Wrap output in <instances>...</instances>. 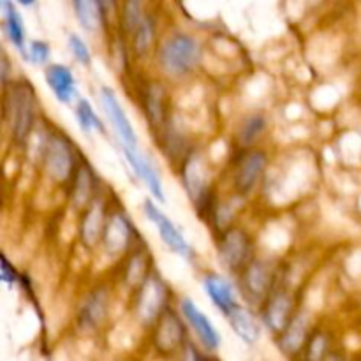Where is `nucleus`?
Returning <instances> with one entry per match:
<instances>
[{
  "label": "nucleus",
  "instance_id": "nucleus-2",
  "mask_svg": "<svg viewBox=\"0 0 361 361\" xmlns=\"http://www.w3.org/2000/svg\"><path fill=\"white\" fill-rule=\"evenodd\" d=\"M76 147L63 133H51L42 145V164L49 178L59 185H71L80 166Z\"/></svg>",
  "mask_w": 361,
  "mask_h": 361
},
{
  "label": "nucleus",
  "instance_id": "nucleus-33",
  "mask_svg": "<svg viewBox=\"0 0 361 361\" xmlns=\"http://www.w3.org/2000/svg\"><path fill=\"white\" fill-rule=\"evenodd\" d=\"M67 44H69L71 53H73L74 59L81 63V66H92V53L88 48L87 42L80 37L78 34H69L67 37Z\"/></svg>",
  "mask_w": 361,
  "mask_h": 361
},
{
  "label": "nucleus",
  "instance_id": "nucleus-21",
  "mask_svg": "<svg viewBox=\"0 0 361 361\" xmlns=\"http://www.w3.org/2000/svg\"><path fill=\"white\" fill-rule=\"evenodd\" d=\"M203 289L207 293V296L210 298V302L221 310L224 316H228L235 307H238L236 302L235 288H233L231 282L226 277L219 274H208L203 279Z\"/></svg>",
  "mask_w": 361,
  "mask_h": 361
},
{
  "label": "nucleus",
  "instance_id": "nucleus-5",
  "mask_svg": "<svg viewBox=\"0 0 361 361\" xmlns=\"http://www.w3.org/2000/svg\"><path fill=\"white\" fill-rule=\"evenodd\" d=\"M240 293L243 300L250 305H264L274 293L275 271L268 263L259 259H252L238 274Z\"/></svg>",
  "mask_w": 361,
  "mask_h": 361
},
{
  "label": "nucleus",
  "instance_id": "nucleus-30",
  "mask_svg": "<svg viewBox=\"0 0 361 361\" xmlns=\"http://www.w3.org/2000/svg\"><path fill=\"white\" fill-rule=\"evenodd\" d=\"M143 4L141 0H123L122 27L127 34H133L140 21L143 20Z\"/></svg>",
  "mask_w": 361,
  "mask_h": 361
},
{
  "label": "nucleus",
  "instance_id": "nucleus-34",
  "mask_svg": "<svg viewBox=\"0 0 361 361\" xmlns=\"http://www.w3.org/2000/svg\"><path fill=\"white\" fill-rule=\"evenodd\" d=\"M2 274H0V279H2V282H6V284L13 286L14 282L18 281V271L16 268L13 267V264L9 263V259H7L6 256H2Z\"/></svg>",
  "mask_w": 361,
  "mask_h": 361
},
{
  "label": "nucleus",
  "instance_id": "nucleus-31",
  "mask_svg": "<svg viewBox=\"0 0 361 361\" xmlns=\"http://www.w3.org/2000/svg\"><path fill=\"white\" fill-rule=\"evenodd\" d=\"M49 55H51V49H49V44L46 41H32L28 44L27 53H25L23 59L27 62L34 63V66H44L48 63Z\"/></svg>",
  "mask_w": 361,
  "mask_h": 361
},
{
  "label": "nucleus",
  "instance_id": "nucleus-19",
  "mask_svg": "<svg viewBox=\"0 0 361 361\" xmlns=\"http://www.w3.org/2000/svg\"><path fill=\"white\" fill-rule=\"evenodd\" d=\"M310 338V319L307 312H296L291 323L279 334V349L286 356H296L302 349H305Z\"/></svg>",
  "mask_w": 361,
  "mask_h": 361
},
{
  "label": "nucleus",
  "instance_id": "nucleus-29",
  "mask_svg": "<svg viewBox=\"0 0 361 361\" xmlns=\"http://www.w3.org/2000/svg\"><path fill=\"white\" fill-rule=\"evenodd\" d=\"M74 113H76V120L81 133H85L87 136L92 134V130H101V133H104V123H102V120L97 116L94 106L90 104L88 99H80Z\"/></svg>",
  "mask_w": 361,
  "mask_h": 361
},
{
  "label": "nucleus",
  "instance_id": "nucleus-35",
  "mask_svg": "<svg viewBox=\"0 0 361 361\" xmlns=\"http://www.w3.org/2000/svg\"><path fill=\"white\" fill-rule=\"evenodd\" d=\"M16 2L20 4V6H23V7H30V6H34L37 0H16Z\"/></svg>",
  "mask_w": 361,
  "mask_h": 361
},
{
  "label": "nucleus",
  "instance_id": "nucleus-7",
  "mask_svg": "<svg viewBox=\"0 0 361 361\" xmlns=\"http://www.w3.org/2000/svg\"><path fill=\"white\" fill-rule=\"evenodd\" d=\"M252 256V240L240 228H228L219 238V259L226 270L240 274Z\"/></svg>",
  "mask_w": 361,
  "mask_h": 361
},
{
  "label": "nucleus",
  "instance_id": "nucleus-4",
  "mask_svg": "<svg viewBox=\"0 0 361 361\" xmlns=\"http://www.w3.org/2000/svg\"><path fill=\"white\" fill-rule=\"evenodd\" d=\"M169 298H171V289L168 288L164 279L152 270L147 281L136 289V314L145 326H154L155 321L162 316L169 307Z\"/></svg>",
  "mask_w": 361,
  "mask_h": 361
},
{
  "label": "nucleus",
  "instance_id": "nucleus-3",
  "mask_svg": "<svg viewBox=\"0 0 361 361\" xmlns=\"http://www.w3.org/2000/svg\"><path fill=\"white\" fill-rule=\"evenodd\" d=\"M159 66L168 76L183 78L192 73L201 59V48L194 37L187 34L171 35L159 48Z\"/></svg>",
  "mask_w": 361,
  "mask_h": 361
},
{
  "label": "nucleus",
  "instance_id": "nucleus-27",
  "mask_svg": "<svg viewBox=\"0 0 361 361\" xmlns=\"http://www.w3.org/2000/svg\"><path fill=\"white\" fill-rule=\"evenodd\" d=\"M155 37V21L152 14H145L143 20L133 32V51L136 56H145L152 48Z\"/></svg>",
  "mask_w": 361,
  "mask_h": 361
},
{
  "label": "nucleus",
  "instance_id": "nucleus-25",
  "mask_svg": "<svg viewBox=\"0 0 361 361\" xmlns=\"http://www.w3.org/2000/svg\"><path fill=\"white\" fill-rule=\"evenodd\" d=\"M152 257L147 249H137L130 254L126 267V282L129 288L137 289L152 274Z\"/></svg>",
  "mask_w": 361,
  "mask_h": 361
},
{
  "label": "nucleus",
  "instance_id": "nucleus-8",
  "mask_svg": "<svg viewBox=\"0 0 361 361\" xmlns=\"http://www.w3.org/2000/svg\"><path fill=\"white\" fill-rule=\"evenodd\" d=\"M182 183L196 210H203L210 203V183L204 162L197 152L189 154L182 164Z\"/></svg>",
  "mask_w": 361,
  "mask_h": 361
},
{
  "label": "nucleus",
  "instance_id": "nucleus-13",
  "mask_svg": "<svg viewBox=\"0 0 361 361\" xmlns=\"http://www.w3.org/2000/svg\"><path fill=\"white\" fill-rule=\"evenodd\" d=\"M101 104L104 108L108 120L111 122L113 129H115L116 136H118L120 143L130 145V147H137V136L134 130L133 123H130L129 116H127L126 109L120 104L118 97H116L115 90L109 87L101 88Z\"/></svg>",
  "mask_w": 361,
  "mask_h": 361
},
{
  "label": "nucleus",
  "instance_id": "nucleus-18",
  "mask_svg": "<svg viewBox=\"0 0 361 361\" xmlns=\"http://www.w3.org/2000/svg\"><path fill=\"white\" fill-rule=\"evenodd\" d=\"M44 80L56 101L62 104H73L74 99L78 97L76 78H74L71 67L63 66V63H51L46 67Z\"/></svg>",
  "mask_w": 361,
  "mask_h": 361
},
{
  "label": "nucleus",
  "instance_id": "nucleus-26",
  "mask_svg": "<svg viewBox=\"0 0 361 361\" xmlns=\"http://www.w3.org/2000/svg\"><path fill=\"white\" fill-rule=\"evenodd\" d=\"M143 104L150 126L161 129L166 123V102L162 87H159V85H150L148 88H145Z\"/></svg>",
  "mask_w": 361,
  "mask_h": 361
},
{
  "label": "nucleus",
  "instance_id": "nucleus-23",
  "mask_svg": "<svg viewBox=\"0 0 361 361\" xmlns=\"http://www.w3.org/2000/svg\"><path fill=\"white\" fill-rule=\"evenodd\" d=\"M2 4L4 13V34H6L7 41L18 49L21 56L27 53V44H25V27L21 14L14 7V0H0Z\"/></svg>",
  "mask_w": 361,
  "mask_h": 361
},
{
  "label": "nucleus",
  "instance_id": "nucleus-11",
  "mask_svg": "<svg viewBox=\"0 0 361 361\" xmlns=\"http://www.w3.org/2000/svg\"><path fill=\"white\" fill-rule=\"evenodd\" d=\"M180 312H182L187 324L192 328V331L196 334L197 341L201 342L204 351L215 353L221 348V334H219L217 328L214 326V323L208 319L207 314H204L192 300L183 298L182 302H180Z\"/></svg>",
  "mask_w": 361,
  "mask_h": 361
},
{
  "label": "nucleus",
  "instance_id": "nucleus-32",
  "mask_svg": "<svg viewBox=\"0 0 361 361\" xmlns=\"http://www.w3.org/2000/svg\"><path fill=\"white\" fill-rule=\"evenodd\" d=\"M328 345H330V341H328L326 335H324L323 331H316V334L309 338V342H307V345H305L307 358L309 360L326 358Z\"/></svg>",
  "mask_w": 361,
  "mask_h": 361
},
{
  "label": "nucleus",
  "instance_id": "nucleus-17",
  "mask_svg": "<svg viewBox=\"0 0 361 361\" xmlns=\"http://www.w3.org/2000/svg\"><path fill=\"white\" fill-rule=\"evenodd\" d=\"M106 222H108V212H106V203L99 197L92 201V204L83 210L80 224V238L87 249H95L99 243H102V235H104Z\"/></svg>",
  "mask_w": 361,
  "mask_h": 361
},
{
  "label": "nucleus",
  "instance_id": "nucleus-12",
  "mask_svg": "<svg viewBox=\"0 0 361 361\" xmlns=\"http://www.w3.org/2000/svg\"><path fill=\"white\" fill-rule=\"evenodd\" d=\"M122 154L126 157L127 164L130 166V169L134 171V175L145 182V185L148 187L150 194L154 196L155 201H161L164 203L166 196H164V189H162V182H161V175L155 169L154 162L148 155H145L143 152L140 150L137 147H130V145H122Z\"/></svg>",
  "mask_w": 361,
  "mask_h": 361
},
{
  "label": "nucleus",
  "instance_id": "nucleus-24",
  "mask_svg": "<svg viewBox=\"0 0 361 361\" xmlns=\"http://www.w3.org/2000/svg\"><path fill=\"white\" fill-rule=\"evenodd\" d=\"M73 7L81 28L87 32H97L104 23V0H73Z\"/></svg>",
  "mask_w": 361,
  "mask_h": 361
},
{
  "label": "nucleus",
  "instance_id": "nucleus-1",
  "mask_svg": "<svg viewBox=\"0 0 361 361\" xmlns=\"http://www.w3.org/2000/svg\"><path fill=\"white\" fill-rule=\"evenodd\" d=\"M6 90V120L9 123L13 141L25 145L30 137L35 126V113H37V99L30 81L14 80L11 90Z\"/></svg>",
  "mask_w": 361,
  "mask_h": 361
},
{
  "label": "nucleus",
  "instance_id": "nucleus-10",
  "mask_svg": "<svg viewBox=\"0 0 361 361\" xmlns=\"http://www.w3.org/2000/svg\"><path fill=\"white\" fill-rule=\"evenodd\" d=\"M136 235L137 231L129 215L122 208H116L108 215L104 235H102V247L109 256H120L133 249V242L137 238Z\"/></svg>",
  "mask_w": 361,
  "mask_h": 361
},
{
  "label": "nucleus",
  "instance_id": "nucleus-28",
  "mask_svg": "<svg viewBox=\"0 0 361 361\" xmlns=\"http://www.w3.org/2000/svg\"><path fill=\"white\" fill-rule=\"evenodd\" d=\"M268 120L267 116L261 115V113H252V115L247 116L242 122L238 130V140L243 147H250L254 145V141H257L261 137V134L267 130Z\"/></svg>",
  "mask_w": 361,
  "mask_h": 361
},
{
  "label": "nucleus",
  "instance_id": "nucleus-20",
  "mask_svg": "<svg viewBox=\"0 0 361 361\" xmlns=\"http://www.w3.org/2000/svg\"><path fill=\"white\" fill-rule=\"evenodd\" d=\"M71 197L78 210H85L97 197V176L88 161H81L71 182Z\"/></svg>",
  "mask_w": 361,
  "mask_h": 361
},
{
  "label": "nucleus",
  "instance_id": "nucleus-9",
  "mask_svg": "<svg viewBox=\"0 0 361 361\" xmlns=\"http://www.w3.org/2000/svg\"><path fill=\"white\" fill-rule=\"evenodd\" d=\"M143 208H145V215L150 219L152 224L157 226L159 236H161L162 243H164L173 254L182 257V259H187V261L192 259L194 257L192 247H190L189 242L183 238L182 231L173 224L171 219H169L168 215L157 207V203H155L154 200H147L145 201Z\"/></svg>",
  "mask_w": 361,
  "mask_h": 361
},
{
  "label": "nucleus",
  "instance_id": "nucleus-22",
  "mask_svg": "<svg viewBox=\"0 0 361 361\" xmlns=\"http://www.w3.org/2000/svg\"><path fill=\"white\" fill-rule=\"evenodd\" d=\"M226 317H228L229 326L233 328V331H235L240 341L245 342L247 345L257 344V341L261 338V324L249 309L238 305Z\"/></svg>",
  "mask_w": 361,
  "mask_h": 361
},
{
  "label": "nucleus",
  "instance_id": "nucleus-16",
  "mask_svg": "<svg viewBox=\"0 0 361 361\" xmlns=\"http://www.w3.org/2000/svg\"><path fill=\"white\" fill-rule=\"evenodd\" d=\"M109 310V293L108 289L99 288L94 289L90 295L85 298V302L81 303L80 312H78V326L81 328V331H95L97 328H101V324L104 323L106 317H108Z\"/></svg>",
  "mask_w": 361,
  "mask_h": 361
},
{
  "label": "nucleus",
  "instance_id": "nucleus-14",
  "mask_svg": "<svg viewBox=\"0 0 361 361\" xmlns=\"http://www.w3.org/2000/svg\"><path fill=\"white\" fill-rule=\"evenodd\" d=\"M268 157L261 150H249L240 157L235 173V189L240 196H249L267 169Z\"/></svg>",
  "mask_w": 361,
  "mask_h": 361
},
{
  "label": "nucleus",
  "instance_id": "nucleus-6",
  "mask_svg": "<svg viewBox=\"0 0 361 361\" xmlns=\"http://www.w3.org/2000/svg\"><path fill=\"white\" fill-rule=\"evenodd\" d=\"M185 321V319H183ZM173 309H166L154 323V349L162 356H175L187 348V326Z\"/></svg>",
  "mask_w": 361,
  "mask_h": 361
},
{
  "label": "nucleus",
  "instance_id": "nucleus-15",
  "mask_svg": "<svg viewBox=\"0 0 361 361\" xmlns=\"http://www.w3.org/2000/svg\"><path fill=\"white\" fill-rule=\"evenodd\" d=\"M295 314V298L291 295H288L286 291L271 293L270 298L264 302L263 323L271 334L279 335L291 323Z\"/></svg>",
  "mask_w": 361,
  "mask_h": 361
}]
</instances>
